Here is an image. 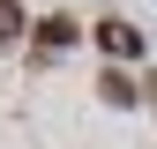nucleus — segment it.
I'll return each instance as SVG.
<instances>
[{
  "instance_id": "1",
  "label": "nucleus",
  "mask_w": 157,
  "mask_h": 149,
  "mask_svg": "<svg viewBox=\"0 0 157 149\" xmlns=\"http://www.w3.org/2000/svg\"><path fill=\"white\" fill-rule=\"evenodd\" d=\"M97 45H105L112 60H142V30L120 23V15H105V23H97Z\"/></svg>"
},
{
  "instance_id": "4",
  "label": "nucleus",
  "mask_w": 157,
  "mask_h": 149,
  "mask_svg": "<svg viewBox=\"0 0 157 149\" xmlns=\"http://www.w3.org/2000/svg\"><path fill=\"white\" fill-rule=\"evenodd\" d=\"M37 37H45V45H75V23H67V15H45Z\"/></svg>"
},
{
  "instance_id": "5",
  "label": "nucleus",
  "mask_w": 157,
  "mask_h": 149,
  "mask_svg": "<svg viewBox=\"0 0 157 149\" xmlns=\"http://www.w3.org/2000/svg\"><path fill=\"white\" fill-rule=\"evenodd\" d=\"M150 104H157V67H150Z\"/></svg>"
},
{
  "instance_id": "3",
  "label": "nucleus",
  "mask_w": 157,
  "mask_h": 149,
  "mask_svg": "<svg viewBox=\"0 0 157 149\" xmlns=\"http://www.w3.org/2000/svg\"><path fill=\"white\" fill-rule=\"evenodd\" d=\"M23 30H30V15L15 8V0H0V45H8V37H23Z\"/></svg>"
},
{
  "instance_id": "2",
  "label": "nucleus",
  "mask_w": 157,
  "mask_h": 149,
  "mask_svg": "<svg viewBox=\"0 0 157 149\" xmlns=\"http://www.w3.org/2000/svg\"><path fill=\"white\" fill-rule=\"evenodd\" d=\"M97 97H105V104H135V97H142V89H135L127 74L112 67V74H97Z\"/></svg>"
}]
</instances>
